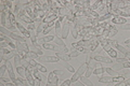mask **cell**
<instances>
[{"label": "cell", "mask_w": 130, "mask_h": 86, "mask_svg": "<svg viewBox=\"0 0 130 86\" xmlns=\"http://www.w3.org/2000/svg\"><path fill=\"white\" fill-rule=\"evenodd\" d=\"M53 73H54L55 75H59V76H61V75L63 74V71H62V70H54V71H53Z\"/></svg>", "instance_id": "ee69618b"}, {"label": "cell", "mask_w": 130, "mask_h": 86, "mask_svg": "<svg viewBox=\"0 0 130 86\" xmlns=\"http://www.w3.org/2000/svg\"><path fill=\"white\" fill-rule=\"evenodd\" d=\"M100 83H113L114 76H101L99 79Z\"/></svg>", "instance_id": "30bf717a"}, {"label": "cell", "mask_w": 130, "mask_h": 86, "mask_svg": "<svg viewBox=\"0 0 130 86\" xmlns=\"http://www.w3.org/2000/svg\"><path fill=\"white\" fill-rule=\"evenodd\" d=\"M112 69H113V70H115L116 72H117V71H121L123 69H125V68H124V64H117V65H114Z\"/></svg>", "instance_id": "cb8c5ba5"}, {"label": "cell", "mask_w": 130, "mask_h": 86, "mask_svg": "<svg viewBox=\"0 0 130 86\" xmlns=\"http://www.w3.org/2000/svg\"><path fill=\"white\" fill-rule=\"evenodd\" d=\"M94 59L95 61H99V63H104V64H112L113 60L108 57H104V56H100V55H95L94 56Z\"/></svg>", "instance_id": "8992f818"}, {"label": "cell", "mask_w": 130, "mask_h": 86, "mask_svg": "<svg viewBox=\"0 0 130 86\" xmlns=\"http://www.w3.org/2000/svg\"><path fill=\"white\" fill-rule=\"evenodd\" d=\"M43 42L44 43H49V42H52V41H54V36L52 35V36H46V37H43Z\"/></svg>", "instance_id": "d4e9b609"}, {"label": "cell", "mask_w": 130, "mask_h": 86, "mask_svg": "<svg viewBox=\"0 0 130 86\" xmlns=\"http://www.w3.org/2000/svg\"><path fill=\"white\" fill-rule=\"evenodd\" d=\"M101 45H102V47H103V50H105L106 52H108V51H111L112 50V46L109 45V44H107V43H101Z\"/></svg>", "instance_id": "1f68e13d"}, {"label": "cell", "mask_w": 130, "mask_h": 86, "mask_svg": "<svg viewBox=\"0 0 130 86\" xmlns=\"http://www.w3.org/2000/svg\"><path fill=\"white\" fill-rule=\"evenodd\" d=\"M56 57H58L59 59L64 60V61H68V60H71L70 55L66 54V53H56Z\"/></svg>", "instance_id": "9c48e42d"}, {"label": "cell", "mask_w": 130, "mask_h": 86, "mask_svg": "<svg viewBox=\"0 0 130 86\" xmlns=\"http://www.w3.org/2000/svg\"><path fill=\"white\" fill-rule=\"evenodd\" d=\"M32 65H34L35 68L37 69L38 71H40V72H43V73H44V72H47V68H46V67H43L42 65H40L39 63H36V61H34V63H32Z\"/></svg>", "instance_id": "5bb4252c"}, {"label": "cell", "mask_w": 130, "mask_h": 86, "mask_svg": "<svg viewBox=\"0 0 130 86\" xmlns=\"http://www.w3.org/2000/svg\"><path fill=\"white\" fill-rule=\"evenodd\" d=\"M87 69H88V65H87L86 63L81 65V66L79 67V69H78V70H77V71L74 73V75L72 76V79H71L72 83H74V82H76V81L78 80V79H80V77L83 76V74H84V73H86Z\"/></svg>", "instance_id": "6da1fadb"}, {"label": "cell", "mask_w": 130, "mask_h": 86, "mask_svg": "<svg viewBox=\"0 0 130 86\" xmlns=\"http://www.w3.org/2000/svg\"><path fill=\"white\" fill-rule=\"evenodd\" d=\"M70 29H71V27H70V22H68V20H66V22L64 23V25H63V28H62V35H61V38H62L63 40L67 38L68 31H70Z\"/></svg>", "instance_id": "3957f363"}, {"label": "cell", "mask_w": 130, "mask_h": 86, "mask_svg": "<svg viewBox=\"0 0 130 86\" xmlns=\"http://www.w3.org/2000/svg\"><path fill=\"white\" fill-rule=\"evenodd\" d=\"M15 26H16V28H18L20 31H21V34H22L23 36L29 37V30H28L26 27H24L21 23H16V25H15Z\"/></svg>", "instance_id": "52a82bcc"}, {"label": "cell", "mask_w": 130, "mask_h": 86, "mask_svg": "<svg viewBox=\"0 0 130 86\" xmlns=\"http://www.w3.org/2000/svg\"><path fill=\"white\" fill-rule=\"evenodd\" d=\"M11 79L9 77V79H5V77H0V82H3V83H10Z\"/></svg>", "instance_id": "60d3db41"}, {"label": "cell", "mask_w": 130, "mask_h": 86, "mask_svg": "<svg viewBox=\"0 0 130 86\" xmlns=\"http://www.w3.org/2000/svg\"><path fill=\"white\" fill-rule=\"evenodd\" d=\"M26 27H27V29H28V30H34L36 26H35V24L32 23V24H29V25L26 26Z\"/></svg>", "instance_id": "b9f144b4"}, {"label": "cell", "mask_w": 130, "mask_h": 86, "mask_svg": "<svg viewBox=\"0 0 130 86\" xmlns=\"http://www.w3.org/2000/svg\"><path fill=\"white\" fill-rule=\"evenodd\" d=\"M0 46H1V48H7V47H9V43H7V42H1L0 43Z\"/></svg>", "instance_id": "ab89813d"}, {"label": "cell", "mask_w": 130, "mask_h": 86, "mask_svg": "<svg viewBox=\"0 0 130 86\" xmlns=\"http://www.w3.org/2000/svg\"><path fill=\"white\" fill-rule=\"evenodd\" d=\"M105 71H106L111 76H118V74H119L118 72H116L115 70H113L112 68H105Z\"/></svg>", "instance_id": "603a6c76"}, {"label": "cell", "mask_w": 130, "mask_h": 86, "mask_svg": "<svg viewBox=\"0 0 130 86\" xmlns=\"http://www.w3.org/2000/svg\"><path fill=\"white\" fill-rule=\"evenodd\" d=\"M116 61L118 64H125V63H127V61H129V59L127 58V57H117Z\"/></svg>", "instance_id": "83f0119b"}, {"label": "cell", "mask_w": 130, "mask_h": 86, "mask_svg": "<svg viewBox=\"0 0 130 86\" xmlns=\"http://www.w3.org/2000/svg\"><path fill=\"white\" fill-rule=\"evenodd\" d=\"M0 20H1V26L5 27L7 24V13L6 12H1V14H0Z\"/></svg>", "instance_id": "ffe728a7"}, {"label": "cell", "mask_w": 130, "mask_h": 86, "mask_svg": "<svg viewBox=\"0 0 130 86\" xmlns=\"http://www.w3.org/2000/svg\"><path fill=\"white\" fill-rule=\"evenodd\" d=\"M54 27H55V35H56V37L61 38V35H62V30H61V22H60V20H56Z\"/></svg>", "instance_id": "8fae6325"}, {"label": "cell", "mask_w": 130, "mask_h": 86, "mask_svg": "<svg viewBox=\"0 0 130 86\" xmlns=\"http://www.w3.org/2000/svg\"><path fill=\"white\" fill-rule=\"evenodd\" d=\"M54 43L56 44V45H59V46L66 47V46H65V43H64L63 39H62V38H59V37H56V38L54 39Z\"/></svg>", "instance_id": "7402d4cb"}, {"label": "cell", "mask_w": 130, "mask_h": 86, "mask_svg": "<svg viewBox=\"0 0 130 86\" xmlns=\"http://www.w3.org/2000/svg\"><path fill=\"white\" fill-rule=\"evenodd\" d=\"M64 67L66 68V69H67V70L70 71V72H74V71H75V69L73 68V67L71 66V65H68V64H67V61H65V63H64Z\"/></svg>", "instance_id": "836d02e7"}, {"label": "cell", "mask_w": 130, "mask_h": 86, "mask_svg": "<svg viewBox=\"0 0 130 86\" xmlns=\"http://www.w3.org/2000/svg\"><path fill=\"white\" fill-rule=\"evenodd\" d=\"M0 86H7V84H5L3 82H0Z\"/></svg>", "instance_id": "c3c4849f"}, {"label": "cell", "mask_w": 130, "mask_h": 86, "mask_svg": "<svg viewBox=\"0 0 130 86\" xmlns=\"http://www.w3.org/2000/svg\"><path fill=\"white\" fill-rule=\"evenodd\" d=\"M73 85H74V86H86L85 84L81 83L80 81H76V82H74V84H73Z\"/></svg>", "instance_id": "f6af8a7d"}, {"label": "cell", "mask_w": 130, "mask_h": 86, "mask_svg": "<svg viewBox=\"0 0 130 86\" xmlns=\"http://www.w3.org/2000/svg\"><path fill=\"white\" fill-rule=\"evenodd\" d=\"M12 50H8V48H1V53L3 55H8L9 53H11Z\"/></svg>", "instance_id": "74e56055"}, {"label": "cell", "mask_w": 130, "mask_h": 86, "mask_svg": "<svg viewBox=\"0 0 130 86\" xmlns=\"http://www.w3.org/2000/svg\"><path fill=\"white\" fill-rule=\"evenodd\" d=\"M107 53H108V55H109V56L113 57V58H117V52L114 50V48H112V50H111V51H108Z\"/></svg>", "instance_id": "d6a6232c"}, {"label": "cell", "mask_w": 130, "mask_h": 86, "mask_svg": "<svg viewBox=\"0 0 130 86\" xmlns=\"http://www.w3.org/2000/svg\"><path fill=\"white\" fill-rule=\"evenodd\" d=\"M112 17V14L111 13H107V14H104L102 16H100L99 17V22H103V20H106L108 18H111Z\"/></svg>", "instance_id": "484cf974"}, {"label": "cell", "mask_w": 130, "mask_h": 86, "mask_svg": "<svg viewBox=\"0 0 130 86\" xmlns=\"http://www.w3.org/2000/svg\"><path fill=\"white\" fill-rule=\"evenodd\" d=\"M80 82L83 84H85L86 86H93V84H92V82L88 79V77H86V76H81L80 77Z\"/></svg>", "instance_id": "e0dca14e"}, {"label": "cell", "mask_w": 130, "mask_h": 86, "mask_svg": "<svg viewBox=\"0 0 130 86\" xmlns=\"http://www.w3.org/2000/svg\"><path fill=\"white\" fill-rule=\"evenodd\" d=\"M56 17H59V16H58V15H54V14H51V15L47 16V17H44L43 22H44V23H52V22H54V19H55Z\"/></svg>", "instance_id": "d6986e66"}, {"label": "cell", "mask_w": 130, "mask_h": 86, "mask_svg": "<svg viewBox=\"0 0 130 86\" xmlns=\"http://www.w3.org/2000/svg\"><path fill=\"white\" fill-rule=\"evenodd\" d=\"M105 71V68H102V67H100V68H98V69H94V71H93V73L96 75H100V74H102V73H104Z\"/></svg>", "instance_id": "f1b7e54d"}, {"label": "cell", "mask_w": 130, "mask_h": 86, "mask_svg": "<svg viewBox=\"0 0 130 86\" xmlns=\"http://www.w3.org/2000/svg\"><path fill=\"white\" fill-rule=\"evenodd\" d=\"M13 59H14V65H15V67H16V68L22 66V57L20 56L19 54H18V55H15Z\"/></svg>", "instance_id": "9a60e30c"}, {"label": "cell", "mask_w": 130, "mask_h": 86, "mask_svg": "<svg viewBox=\"0 0 130 86\" xmlns=\"http://www.w3.org/2000/svg\"><path fill=\"white\" fill-rule=\"evenodd\" d=\"M126 48H128V50H130V44H128L127 47H126Z\"/></svg>", "instance_id": "f907efd6"}, {"label": "cell", "mask_w": 130, "mask_h": 86, "mask_svg": "<svg viewBox=\"0 0 130 86\" xmlns=\"http://www.w3.org/2000/svg\"><path fill=\"white\" fill-rule=\"evenodd\" d=\"M126 22H127V19L125 17H121V16H115V17H113V19H112L113 24H119V25L126 24Z\"/></svg>", "instance_id": "ba28073f"}, {"label": "cell", "mask_w": 130, "mask_h": 86, "mask_svg": "<svg viewBox=\"0 0 130 86\" xmlns=\"http://www.w3.org/2000/svg\"><path fill=\"white\" fill-rule=\"evenodd\" d=\"M6 70H8V68H7V65H1V67H0V76H3V74H5V72Z\"/></svg>", "instance_id": "4dcf8cb0"}, {"label": "cell", "mask_w": 130, "mask_h": 86, "mask_svg": "<svg viewBox=\"0 0 130 86\" xmlns=\"http://www.w3.org/2000/svg\"><path fill=\"white\" fill-rule=\"evenodd\" d=\"M38 61H40V63H59V58L56 56H39L38 57Z\"/></svg>", "instance_id": "7a4b0ae2"}, {"label": "cell", "mask_w": 130, "mask_h": 86, "mask_svg": "<svg viewBox=\"0 0 130 86\" xmlns=\"http://www.w3.org/2000/svg\"><path fill=\"white\" fill-rule=\"evenodd\" d=\"M71 84H72V81L71 80H65L63 83H61L60 86H71Z\"/></svg>", "instance_id": "d590c367"}, {"label": "cell", "mask_w": 130, "mask_h": 86, "mask_svg": "<svg viewBox=\"0 0 130 86\" xmlns=\"http://www.w3.org/2000/svg\"><path fill=\"white\" fill-rule=\"evenodd\" d=\"M80 54V52L79 51H77V50H75V48H72V51L70 52V57L72 58V57H77Z\"/></svg>", "instance_id": "4316f807"}, {"label": "cell", "mask_w": 130, "mask_h": 86, "mask_svg": "<svg viewBox=\"0 0 130 86\" xmlns=\"http://www.w3.org/2000/svg\"><path fill=\"white\" fill-rule=\"evenodd\" d=\"M1 3H3L5 6H7L8 9H11L12 8V2L11 1H1Z\"/></svg>", "instance_id": "8d00e7d4"}, {"label": "cell", "mask_w": 130, "mask_h": 86, "mask_svg": "<svg viewBox=\"0 0 130 86\" xmlns=\"http://www.w3.org/2000/svg\"><path fill=\"white\" fill-rule=\"evenodd\" d=\"M40 80L38 79H34V83H32V86H40Z\"/></svg>", "instance_id": "f35d334b"}, {"label": "cell", "mask_w": 130, "mask_h": 86, "mask_svg": "<svg viewBox=\"0 0 130 86\" xmlns=\"http://www.w3.org/2000/svg\"><path fill=\"white\" fill-rule=\"evenodd\" d=\"M48 82H49V83H51L53 86H58V84H59V77H56V75L53 73V71H52L51 73H49Z\"/></svg>", "instance_id": "5b68a950"}, {"label": "cell", "mask_w": 130, "mask_h": 86, "mask_svg": "<svg viewBox=\"0 0 130 86\" xmlns=\"http://www.w3.org/2000/svg\"><path fill=\"white\" fill-rule=\"evenodd\" d=\"M25 74H26V80L29 82V84L32 85V83H34V77H32L31 75V72L28 70V69H26V71H25Z\"/></svg>", "instance_id": "ac0fdd59"}, {"label": "cell", "mask_w": 130, "mask_h": 86, "mask_svg": "<svg viewBox=\"0 0 130 86\" xmlns=\"http://www.w3.org/2000/svg\"><path fill=\"white\" fill-rule=\"evenodd\" d=\"M29 51L30 52H34L35 54H37L38 56H42V51L40 50V48H38V47H36L35 45H29Z\"/></svg>", "instance_id": "4fadbf2b"}, {"label": "cell", "mask_w": 130, "mask_h": 86, "mask_svg": "<svg viewBox=\"0 0 130 86\" xmlns=\"http://www.w3.org/2000/svg\"><path fill=\"white\" fill-rule=\"evenodd\" d=\"M52 29V26H49L48 28H46V29L43 30V35H48L49 32H50V30Z\"/></svg>", "instance_id": "7bdbcfd3"}, {"label": "cell", "mask_w": 130, "mask_h": 86, "mask_svg": "<svg viewBox=\"0 0 130 86\" xmlns=\"http://www.w3.org/2000/svg\"><path fill=\"white\" fill-rule=\"evenodd\" d=\"M129 86H130V85H129Z\"/></svg>", "instance_id": "816d5d0a"}, {"label": "cell", "mask_w": 130, "mask_h": 86, "mask_svg": "<svg viewBox=\"0 0 130 86\" xmlns=\"http://www.w3.org/2000/svg\"><path fill=\"white\" fill-rule=\"evenodd\" d=\"M25 71H26V69L24 68V67H18L16 68V72L19 73L20 75H21V77H26V74H25Z\"/></svg>", "instance_id": "44dd1931"}, {"label": "cell", "mask_w": 130, "mask_h": 86, "mask_svg": "<svg viewBox=\"0 0 130 86\" xmlns=\"http://www.w3.org/2000/svg\"><path fill=\"white\" fill-rule=\"evenodd\" d=\"M43 48H47V50H54V44H51V43H44L42 44Z\"/></svg>", "instance_id": "f546056e"}, {"label": "cell", "mask_w": 130, "mask_h": 86, "mask_svg": "<svg viewBox=\"0 0 130 86\" xmlns=\"http://www.w3.org/2000/svg\"><path fill=\"white\" fill-rule=\"evenodd\" d=\"M120 28L121 30H130V23L123 24V25H120Z\"/></svg>", "instance_id": "e575fe53"}, {"label": "cell", "mask_w": 130, "mask_h": 86, "mask_svg": "<svg viewBox=\"0 0 130 86\" xmlns=\"http://www.w3.org/2000/svg\"><path fill=\"white\" fill-rule=\"evenodd\" d=\"M94 67H95V60L93 59L91 60L90 63L88 64V69H87V71H86V77H90V75L93 73V71H94Z\"/></svg>", "instance_id": "277c9868"}, {"label": "cell", "mask_w": 130, "mask_h": 86, "mask_svg": "<svg viewBox=\"0 0 130 86\" xmlns=\"http://www.w3.org/2000/svg\"><path fill=\"white\" fill-rule=\"evenodd\" d=\"M6 27H7V29L8 30H10V31H16L18 30V28H16V26H14L13 24H12L10 20H7V24H6Z\"/></svg>", "instance_id": "2e32d148"}, {"label": "cell", "mask_w": 130, "mask_h": 86, "mask_svg": "<svg viewBox=\"0 0 130 86\" xmlns=\"http://www.w3.org/2000/svg\"><path fill=\"white\" fill-rule=\"evenodd\" d=\"M29 37H30V40H31L32 45H35V44L37 43V34H36L35 29L34 30H29Z\"/></svg>", "instance_id": "7c38bea8"}, {"label": "cell", "mask_w": 130, "mask_h": 86, "mask_svg": "<svg viewBox=\"0 0 130 86\" xmlns=\"http://www.w3.org/2000/svg\"><path fill=\"white\" fill-rule=\"evenodd\" d=\"M124 84H125V86H129V85H130V77L124 80Z\"/></svg>", "instance_id": "bcb514c9"}, {"label": "cell", "mask_w": 130, "mask_h": 86, "mask_svg": "<svg viewBox=\"0 0 130 86\" xmlns=\"http://www.w3.org/2000/svg\"><path fill=\"white\" fill-rule=\"evenodd\" d=\"M46 86H53V85H52L51 83H49V82H48V83H47V85Z\"/></svg>", "instance_id": "681fc988"}, {"label": "cell", "mask_w": 130, "mask_h": 86, "mask_svg": "<svg viewBox=\"0 0 130 86\" xmlns=\"http://www.w3.org/2000/svg\"><path fill=\"white\" fill-rule=\"evenodd\" d=\"M7 86H16L14 83H11V82H10V83H7Z\"/></svg>", "instance_id": "7dc6e473"}]
</instances>
